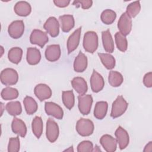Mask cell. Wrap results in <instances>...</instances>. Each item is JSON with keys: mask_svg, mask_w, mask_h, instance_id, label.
Listing matches in <instances>:
<instances>
[{"mask_svg": "<svg viewBox=\"0 0 152 152\" xmlns=\"http://www.w3.org/2000/svg\"><path fill=\"white\" fill-rule=\"evenodd\" d=\"M83 47L87 52L93 53L98 48V36L96 32L89 31L84 34Z\"/></svg>", "mask_w": 152, "mask_h": 152, "instance_id": "obj_1", "label": "cell"}, {"mask_svg": "<svg viewBox=\"0 0 152 152\" xmlns=\"http://www.w3.org/2000/svg\"><path fill=\"white\" fill-rule=\"evenodd\" d=\"M128 104L122 96H118L113 102L110 112V116L116 118L122 115L127 109Z\"/></svg>", "mask_w": 152, "mask_h": 152, "instance_id": "obj_2", "label": "cell"}, {"mask_svg": "<svg viewBox=\"0 0 152 152\" xmlns=\"http://www.w3.org/2000/svg\"><path fill=\"white\" fill-rule=\"evenodd\" d=\"M94 129L93 122L88 119L81 118L76 124V131L79 135L83 137H88L91 135Z\"/></svg>", "mask_w": 152, "mask_h": 152, "instance_id": "obj_3", "label": "cell"}, {"mask_svg": "<svg viewBox=\"0 0 152 152\" xmlns=\"http://www.w3.org/2000/svg\"><path fill=\"white\" fill-rule=\"evenodd\" d=\"M1 83L5 86H12L15 84L18 80L17 72L12 68H5L1 72L0 75Z\"/></svg>", "mask_w": 152, "mask_h": 152, "instance_id": "obj_4", "label": "cell"}, {"mask_svg": "<svg viewBox=\"0 0 152 152\" xmlns=\"http://www.w3.org/2000/svg\"><path fill=\"white\" fill-rule=\"evenodd\" d=\"M78 109L83 115H88L91 110L93 97L90 94H82L78 96Z\"/></svg>", "mask_w": 152, "mask_h": 152, "instance_id": "obj_5", "label": "cell"}, {"mask_svg": "<svg viewBox=\"0 0 152 152\" xmlns=\"http://www.w3.org/2000/svg\"><path fill=\"white\" fill-rule=\"evenodd\" d=\"M46 135L50 142H54L59 135V126L56 122L52 119L49 118L46 122Z\"/></svg>", "mask_w": 152, "mask_h": 152, "instance_id": "obj_6", "label": "cell"}, {"mask_svg": "<svg viewBox=\"0 0 152 152\" xmlns=\"http://www.w3.org/2000/svg\"><path fill=\"white\" fill-rule=\"evenodd\" d=\"M48 40L49 39L47 34L40 30L34 29L30 34V43L33 45H37L40 48H43Z\"/></svg>", "mask_w": 152, "mask_h": 152, "instance_id": "obj_7", "label": "cell"}, {"mask_svg": "<svg viewBox=\"0 0 152 152\" xmlns=\"http://www.w3.org/2000/svg\"><path fill=\"white\" fill-rule=\"evenodd\" d=\"M24 31V24L22 20H15L8 26V32L13 39H17L22 36Z\"/></svg>", "mask_w": 152, "mask_h": 152, "instance_id": "obj_8", "label": "cell"}, {"mask_svg": "<svg viewBox=\"0 0 152 152\" xmlns=\"http://www.w3.org/2000/svg\"><path fill=\"white\" fill-rule=\"evenodd\" d=\"M118 27L122 34L125 36L128 35L132 29V20L131 18L126 13L124 12L120 17Z\"/></svg>", "mask_w": 152, "mask_h": 152, "instance_id": "obj_9", "label": "cell"}, {"mask_svg": "<svg viewBox=\"0 0 152 152\" xmlns=\"http://www.w3.org/2000/svg\"><path fill=\"white\" fill-rule=\"evenodd\" d=\"M43 28L52 37L58 36L59 33V24L54 17H50L46 21Z\"/></svg>", "mask_w": 152, "mask_h": 152, "instance_id": "obj_10", "label": "cell"}, {"mask_svg": "<svg viewBox=\"0 0 152 152\" xmlns=\"http://www.w3.org/2000/svg\"><path fill=\"white\" fill-rule=\"evenodd\" d=\"M45 110L47 115H51L58 119H62L64 111L61 107L55 103L48 102L45 104Z\"/></svg>", "mask_w": 152, "mask_h": 152, "instance_id": "obj_11", "label": "cell"}, {"mask_svg": "<svg viewBox=\"0 0 152 152\" xmlns=\"http://www.w3.org/2000/svg\"><path fill=\"white\" fill-rule=\"evenodd\" d=\"M90 86L92 91L98 93L101 91L104 86V81L103 77L95 70H93L90 78Z\"/></svg>", "mask_w": 152, "mask_h": 152, "instance_id": "obj_12", "label": "cell"}, {"mask_svg": "<svg viewBox=\"0 0 152 152\" xmlns=\"http://www.w3.org/2000/svg\"><path fill=\"white\" fill-rule=\"evenodd\" d=\"M115 135L119 148L121 150L125 148L128 146L129 141V137L127 131L122 127L119 126L115 131Z\"/></svg>", "mask_w": 152, "mask_h": 152, "instance_id": "obj_13", "label": "cell"}, {"mask_svg": "<svg viewBox=\"0 0 152 152\" xmlns=\"http://www.w3.org/2000/svg\"><path fill=\"white\" fill-rule=\"evenodd\" d=\"M34 93L40 101H43L49 99L52 96V90L50 88L45 84H37L34 87Z\"/></svg>", "mask_w": 152, "mask_h": 152, "instance_id": "obj_14", "label": "cell"}, {"mask_svg": "<svg viewBox=\"0 0 152 152\" xmlns=\"http://www.w3.org/2000/svg\"><path fill=\"white\" fill-rule=\"evenodd\" d=\"M81 32V27H79L75 30L69 37L67 40V49L68 54L75 50L80 43V36Z\"/></svg>", "mask_w": 152, "mask_h": 152, "instance_id": "obj_15", "label": "cell"}, {"mask_svg": "<svg viewBox=\"0 0 152 152\" xmlns=\"http://www.w3.org/2000/svg\"><path fill=\"white\" fill-rule=\"evenodd\" d=\"M100 142L107 152H113L116 150V140L110 135H103L100 139Z\"/></svg>", "mask_w": 152, "mask_h": 152, "instance_id": "obj_16", "label": "cell"}, {"mask_svg": "<svg viewBox=\"0 0 152 152\" xmlns=\"http://www.w3.org/2000/svg\"><path fill=\"white\" fill-rule=\"evenodd\" d=\"M45 57L50 62L58 60L61 56V52L59 45H51L47 47L45 50Z\"/></svg>", "mask_w": 152, "mask_h": 152, "instance_id": "obj_17", "label": "cell"}, {"mask_svg": "<svg viewBox=\"0 0 152 152\" xmlns=\"http://www.w3.org/2000/svg\"><path fill=\"white\" fill-rule=\"evenodd\" d=\"M87 67V58L86 56L80 52L75 58L74 62V69L75 72H82L84 71Z\"/></svg>", "mask_w": 152, "mask_h": 152, "instance_id": "obj_18", "label": "cell"}, {"mask_svg": "<svg viewBox=\"0 0 152 152\" xmlns=\"http://www.w3.org/2000/svg\"><path fill=\"white\" fill-rule=\"evenodd\" d=\"M11 128L12 131L21 137H24L27 133V127L25 123L20 119L14 118L12 121Z\"/></svg>", "mask_w": 152, "mask_h": 152, "instance_id": "obj_19", "label": "cell"}, {"mask_svg": "<svg viewBox=\"0 0 152 152\" xmlns=\"http://www.w3.org/2000/svg\"><path fill=\"white\" fill-rule=\"evenodd\" d=\"M71 84L74 89L80 95L84 94L87 91L88 87L87 83L82 77H77L74 78L71 81Z\"/></svg>", "mask_w": 152, "mask_h": 152, "instance_id": "obj_20", "label": "cell"}, {"mask_svg": "<svg viewBox=\"0 0 152 152\" xmlns=\"http://www.w3.org/2000/svg\"><path fill=\"white\" fill-rule=\"evenodd\" d=\"M14 10L18 15L26 17L30 14L31 7L30 4L26 1H19L15 4Z\"/></svg>", "mask_w": 152, "mask_h": 152, "instance_id": "obj_21", "label": "cell"}, {"mask_svg": "<svg viewBox=\"0 0 152 152\" xmlns=\"http://www.w3.org/2000/svg\"><path fill=\"white\" fill-rule=\"evenodd\" d=\"M102 42L104 49L106 52L112 53L114 51V43L109 30L102 31Z\"/></svg>", "mask_w": 152, "mask_h": 152, "instance_id": "obj_22", "label": "cell"}, {"mask_svg": "<svg viewBox=\"0 0 152 152\" xmlns=\"http://www.w3.org/2000/svg\"><path fill=\"white\" fill-rule=\"evenodd\" d=\"M59 19L62 30L64 32H69L74 27L75 21L72 15H63L60 16Z\"/></svg>", "mask_w": 152, "mask_h": 152, "instance_id": "obj_23", "label": "cell"}, {"mask_svg": "<svg viewBox=\"0 0 152 152\" xmlns=\"http://www.w3.org/2000/svg\"><path fill=\"white\" fill-rule=\"evenodd\" d=\"M26 59L30 65H36L41 59L40 50L36 48H28L27 49Z\"/></svg>", "mask_w": 152, "mask_h": 152, "instance_id": "obj_24", "label": "cell"}, {"mask_svg": "<svg viewBox=\"0 0 152 152\" xmlns=\"http://www.w3.org/2000/svg\"><path fill=\"white\" fill-rule=\"evenodd\" d=\"M108 104L106 102L100 101L96 103L94 110V116L97 119H103L106 115Z\"/></svg>", "mask_w": 152, "mask_h": 152, "instance_id": "obj_25", "label": "cell"}, {"mask_svg": "<svg viewBox=\"0 0 152 152\" xmlns=\"http://www.w3.org/2000/svg\"><path fill=\"white\" fill-rule=\"evenodd\" d=\"M23 104L26 112L28 115H33L37 110V103L36 100L31 97L26 96L24 99Z\"/></svg>", "mask_w": 152, "mask_h": 152, "instance_id": "obj_26", "label": "cell"}, {"mask_svg": "<svg viewBox=\"0 0 152 152\" xmlns=\"http://www.w3.org/2000/svg\"><path fill=\"white\" fill-rule=\"evenodd\" d=\"M23 50L18 47L11 48L8 53V58L10 62L13 64H18L21 60Z\"/></svg>", "mask_w": 152, "mask_h": 152, "instance_id": "obj_27", "label": "cell"}, {"mask_svg": "<svg viewBox=\"0 0 152 152\" xmlns=\"http://www.w3.org/2000/svg\"><path fill=\"white\" fill-rule=\"evenodd\" d=\"M98 56L100 59L103 65L107 69H112L115 67L116 62L115 59L112 55L106 53H99Z\"/></svg>", "mask_w": 152, "mask_h": 152, "instance_id": "obj_28", "label": "cell"}, {"mask_svg": "<svg viewBox=\"0 0 152 152\" xmlns=\"http://www.w3.org/2000/svg\"><path fill=\"white\" fill-rule=\"evenodd\" d=\"M108 81L110 85L112 87H116L120 86L124 81L122 75L119 72L111 71L109 74Z\"/></svg>", "mask_w": 152, "mask_h": 152, "instance_id": "obj_29", "label": "cell"}, {"mask_svg": "<svg viewBox=\"0 0 152 152\" xmlns=\"http://www.w3.org/2000/svg\"><path fill=\"white\" fill-rule=\"evenodd\" d=\"M62 99L65 106L68 109L71 110L75 103V97L73 91L72 90L62 91Z\"/></svg>", "mask_w": 152, "mask_h": 152, "instance_id": "obj_30", "label": "cell"}, {"mask_svg": "<svg viewBox=\"0 0 152 152\" xmlns=\"http://www.w3.org/2000/svg\"><path fill=\"white\" fill-rule=\"evenodd\" d=\"M5 109L7 112L12 116H17L21 114L22 107L21 103L18 101L10 102L5 106Z\"/></svg>", "mask_w": 152, "mask_h": 152, "instance_id": "obj_31", "label": "cell"}, {"mask_svg": "<svg viewBox=\"0 0 152 152\" xmlns=\"http://www.w3.org/2000/svg\"><path fill=\"white\" fill-rule=\"evenodd\" d=\"M32 131L34 135L39 138L43 132V121L40 117L35 116L31 124Z\"/></svg>", "mask_w": 152, "mask_h": 152, "instance_id": "obj_32", "label": "cell"}, {"mask_svg": "<svg viewBox=\"0 0 152 152\" xmlns=\"http://www.w3.org/2000/svg\"><path fill=\"white\" fill-rule=\"evenodd\" d=\"M115 38L118 49L121 52H125L128 48V42L126 36L121 32H117L115 35Z\"/></svg>", "mask_w": 152, "mask_h": 152, "instance_id": "obj_33", "label": "cell"}, {"mask_svg": "<svg viewBox=\"0 0 152 152\" xmlns=\"http://www.w3.org/2000/svg\"><path fill=\"white\" fill-rule=\"evenodd\" d=\"M18 91L16 88L10 87L4 88L1 93L2 98L5 100L15 99L18 97Z\"/></svg>", "mask_w": 152, "mask_h": 152, "instance_id": "obj_34", "label": "cell"}, {"mask_svg": "<svg viewBox=\"0 0 152 152\" xmlns=\"http://www.w3.org/2000/svg\"><path fill=\"white\" fill-rule=\"evenodd\" d=\"M116 17V12L110 9H107L103 11L100 16V18L102 22L107 25L112 24L115 20Z\"/></svg>", "mask_w": 152, "mask_h": 152, "instance_id": "obj_35", "label": "cell"}, {"mask_svg": "<svg viewBox=\"0 0 152 152\" xmlns=\"http://www.w3.org/2000/svg\"><path fill=\"white\" fill-rule=\"evenodd\" d=\"M141 10V5L140 1H135L129 4L126 7V13L131 17H136Z\"/></svg>", "mask_w": 152, "mask_h": 152, "instance_id": "obj_36", "label": "cell"}, {"mask_svg": "<svg viewBox=\"0 0 152 152\" xmlns=\"http://www.w3.org/2000/svg\"><path fill=\"white\" fill-rule=\"evenodd\" d=\"M20 139L18 137L10 138L8 145V152H18L20 150Z\"/></svg>", "mask_w": 152, "mask_h": 152, "instance_id": "obj_37", "label": "cell"}, {"mask_svg": "<svg viewBox=\"0 0 152 152\" xmlns=\"http://www.w3.org/2000/svg\"><path fill=\"white\" fill-rule=\"evenodd\" d=\"M93 143L90 141H83L81 142L77 146V151L78 152L93 151Z\"/></svg>", "mask_w": 152, "mask_h": 152, "instance_id": "obj_38", "label": "cell"}, {"mask_svg": "<svg viewBox=\"0 0 152 152\" xmlns=\"http://www.w3.org/2000/svg\"><path fill=\"white\" fill-rule=\"evenodd\" d=\"M93 4V1L90 0H83V1H75L73 2V5H75L77 7L81 6L82 8L84 10H87L90 8Z\"/></svg>", "mask_w": 152, "mask_h": 152, "instance_id": "obj_39", "label": "cell"}, {"mask_svg": "<svg viewBox=\"0 0 152 152\" xmlns=\"http://www.w3.org/2000/svg\"><path fill=\"white\" fill-rule=\"evenodd\" d=\"M143 83L147 87L150 88L152 86V72H149L145 74L143 78Z\"/></svg>", "mask_w": 152, "mask_h": 152, "instance_id": "obj_40", "label": "cell"}, {"mask_svg": "<svg viewBox=\"0 0 152 152\" xmlns=\"http://www.w3.org/2000/svg\"><path fill=\"white\" fill-rule=\"evenodd\" d=\"M55 5L60 8H64L67 7L70 3V1L66 0H55L53 1Z\"/></svg>", "mask_w": 152, "mask_h": 152, "instance_id": "obj_41", "label": "cell"}, {"mask_svg": "<svg viewBox=\"0 0 152 152\" xmlns=\"http://www.w3.org/2000/svg\"><path fill=\"white\" fill-rule=\"evenodd\" d=\"M144 152L148 151V152H151L152 151V142L150 141L145 147L144 150Z\"/></svg>", "mask_w": 152, "mask_h": 152, "instance_id": "obj_42", "label": "cell"}, {"mask_svg": "<svg viewBox=\"0 0 152 152\" xmlns=\"http://www.w3.org/2000/svg\"><path fill=\"white\" fill-rule=\"evenodd\" d=\"M1 56H2V55H3V53H4V48H3V47H2V46H1Z\"/></svg>", "mask_w": 152, "mask_h": 152, "instance_id": "obj_43", "label": "cell"}, {"mask_svg": "<svg viewBox=\"0 0 152 152\" xmlns=\"http://www.w3.org/2000/svg\"><path fill=\"white\" fill-rule=\"evenodd\" d=\"M65 151H73L74 150H73V149H72V147H70V148H68V149H66V150H65Z\"/></svg>", "mask_w": 152, "mask_h": 152, "instance_id": "obj_44", "label": "cell"}, {"mask_svg": "<svg viewBox=\"0 0 152 152\" xmlns=\"http://www.w3.org/2000/svg\"><path fill=\"white\" fill-rule=\"evenodd\" d=\"M1 106H2V112H1V115H2V111H3V108H2V106H3V104L1 103Z\"/></svg>", "mask_w": 152, "mask_h": 152, "instance_id": "obj_45", "label": "cell"}]
</instances>
